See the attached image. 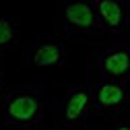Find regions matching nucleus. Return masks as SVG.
<instances>
[{
    "instance_id": "nucleus-1",
    "label": "nucleus",
    "mask_w": 130,
    "mask_h": 130,
    "mask_svg": "<svg viewBox=\"0 0 130 130\" xmlns=\"http://www.w3.org/2000/svg\"><path fill=\"white\" fill-rule=\"evenodd\" d=\"M0 128L2 130H45L47 97L41 87L17 85L0 99Z\"/></svg>"
},
{
    "instance_id": "nucleus-4",
    "label": "nucleus",
    "mask_w": 130,
    "mask_h": 130,
    "mask_svg": "<svg viewBox=\"0 0 130 130\" xmlns=\"http://www.w3.org/2000/svg\"><path fill=\"white\" fill-rule=\"evenodd\" d=\"M97 78L130 80V39L118 37L101 43L93 58Z\"/></svg>"
},
{
    "instance_id": "nucleus-5",
    "label": "nucleus",
    "mask_w": 130,
    "mask_h": 130,
    "mask_svg": "<svg viewBox=\"0 0 130 130\" xmlns=\"http://www.w3.org/2000/svg\"><path fill=\"white\" fill-rule=\"evenodd\" d=\"M93 109V97H91V78L87 74L85 83H74L60 99L58 107V122L62 128L78 130L85 128Z\"/></svg>"
},
{
    "instance_id": "nucleus-2",
    "label": "nucleus",
    "mask_w": 130,
    "mask_h": 130,
    "mask_svg": "<svg viewBox=\"0 0 130 130\" xmlns=\"http://www.w3.org/2000/svg\"><path fill=\"white\" fill-rule=\"evenodd\" d=\"M56 25L64 37H72V35L97 37V35H101L99 25H97L93 0H64L56 12Z\"/></svg>"
},
{
    "instance_id": "nucleus-8",
    "label": "nucleus",
    "mask_w": 130,
    "mask_h": 130,
    "mask_svg": "<svg viewBox=\"0 0 130 130\" xmlns=\"http://www.w3.org/2000/svg\"><path fill=\"white\" fill-rule=\"evenodd\" d=\"M21 35H19V21L12 17H4L0 14V54L12 50L14 45H19Z\"/></svg>"
},
{
    "instance_id": "nucleus-9",
    "label": "nucleus",
    "mask_w": 130,
    "mask_h": 130,
    "mask_svg": "<svg viewBox=\"0 0 130 130\" xmlns=\"http://www.w3.org/2000/svg\"><path fill=\"white\" fill-rule=\"evenodd\" d=\"M95 130H130V116H118L116 120H111L107 126L95 128Z\"/></svg>"
},
{
    "instance_id": "nucleus-7",
    "label": "nucleus",
    "mask_w": 130,
    "mask_h": 130,
    "mask_svg": "<svg viewBox=\"0 0 130 130\" xmlns=\"http://www.w3.org/2000/svg\"><path fill=\"white\" fill-rule=\"evenodd\" d=\"M101 35L126 37L130 31V0H93Z\"/></svg>"
},
{
    "instance_id": "nucleus-6",
    "label": "nucleus",
    "mask_w": 130,
    "mask_h": 130,
    "mask_svg": "<svg viewBox=\"0 0 130 130\" xmlns=\"http://www.w3.org/2000/svg\"><path fill=\"white\" fill-rule=\"evenodd\" d=\"M68 58L66 37H39L23 45V60L27 66L45 68V66H64Z\"/></svg>"
},
{
    "instance_id": "nucleus-10",
    "label": "nucleus",
    "mask_w": 130,
    "mask_h": 130,
    "mask_svg": "<svg viewBox=\"0 0 130 130\" xmlns=\"http://www.w3.org/2000/svg\"><path fill=\"white\" fill-rule=\"evenodd\" d=\"M4 93H6V87H4V74H2V70H0V99H2Z\"/></svg>"
},
{
    "instance_id": "nucleus-3",
    "label": "nucleus",
    "mask_w": 130,
    "mask_h": 130,
    "mask_svg": "<svg viewBox=\"0 0 130 130\" xmlns=\"http://www.w3.org/2000/svg\"><path fill=\"white\" fill-rule=\"evenodd\" d=\"M91 78V70L87 72ZM93 111L97 116H122L130 107V80L91 78Z\"/></svg>"
}]
</instances>
